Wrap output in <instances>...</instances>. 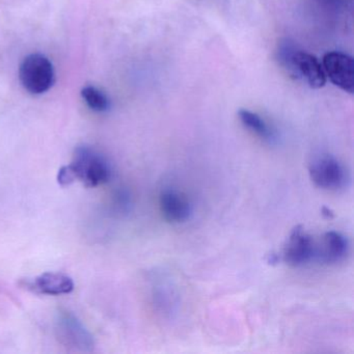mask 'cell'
Segmentation results:
<instances>
[{"label": "cell", "mask_w": 354, "mask_h": 354, "mask_svg": "<svg viewBox=\"0 0 354 354\" xmlns=\"http://www.w3.org/2000/svg\"><path fill=\"white\" fill-rule=\"evenodd\" d=\"M19 80L28 93L42 95L48 92L55 84V68L45 55L32 53L20 64Z\"/></svg>", "instance_id": "3957f363"}, {"label": "cell", "mask_w": 354, "mask_h": 354, "mask_svg": "<svg viewBox=\"0 0 354 354\" xmlns=\"http://www.w3.org/2000/svg\"><path fill=\"white\" fill-rule=\"evenodd\" d=\"M55 323L57 337L66 347L80 352H91L94 349V337L75 315L61 310Z\"/></svg>", "instance_id": "277c9868"}, {"label": "cell", "mask_w": 354, "mask_h": 354, "mask_svg": "<svg viewBox=\"0 0 354 354\" xmlns=\"http://www.w3.org/2000/svg\"><path fill=\"white\" fill-rule=\"evenodd\" d=\"M347 252V240L337 232H327L323 235L321 245L316 246V258L326 264L339 262Z\"/></svg>", "instance_id": "30bf717a"}, {"label": "cell", "mask_w": 354, "mask_h": 354, "mask_svg": "<svg viewBox=\"0 0 354 354\" xmlns=\"http://www.w3.org/2000/svg\"><path fill=\"white\" fill-rule=\"evenodd\" d=\"M316 257V245L312 236L308 235L301 225L294 227L283 248V258L286 264L300 267Z\"/></svg>", "instance_id": "52a82bcc"}, {"label": "cell", "mask_w": 354, "mask_h": 354, "mask_svg": "<svg viewBox=\"0 0 354 354\" xmlns=\"http://www.w3.org/2000/svg\"><path fill=\"white\" fill-rule=\"evenodd\" d=\"M24 287L35 293L44 295H65L74 290V281L69 275L59 272H45L32 279H28Z\"/></svg>", "instance_id": "ba28073f"}, {"label": "cell", "mask_w": 354, "mask_h": 354, "mask_svg": "<svg viewBox=\"0 0 354 354\" xmlns=\"http://www.w3.org/2000/svg\"><path fill=\"white\" fill-rule=\"evenodd\" d=\"M277 260H279V258H277V254H269L268 263H272V264H273V263H277Z\"/></svg>", "instance_id": "5bb4252c"}, {"label": "cell", "mask_w": 354, "mask_h": 354, "mask_svg": "<svg viewBox=\"0 0 354 354\" xmlns=\"http://www.w3.org/2000/svg\"><path fill=\"white\" fill-rule=\"evenodd\" d=\"M238 117L244 127L248 128L250 131L262 140H271L274 136L272 129L258 113H252L248 109H240L238 111Z\"/></svg>", "instance_id": "8fae6325"}, {"label": "cell", "mask_w": 354, "mask_h": 354, "mask_svg": "<svg viewBox=\"0 0 354 354\" xmlns=\"http://www.w3.org/2000/svg\"><path fill=\"white\" fill-rule=\"evenodd\" d=\"M308 171L315 185L322 189H339L345 186L347 181L345 167L337 159L329 155L316 159Z\"/></svg>", "instance_id": "8992f818"}, {"label": "cell", "mask_w": 354, "mask_h": 354, "mask_svg": "<svg viewBox=\"0 0 354 354\" xmlns=\"http://www.w3.org/2000/svg\"><path fill=\"white\" fill-rule=\"evenodd\" d=\"M82 97L86 104L97 113H104L111 107L109 97L96 86H84L82 91Z\"/></svg>", "instance_id": "7c38bea8"}, {"label": "cell", "mask_w": 354, "mask_h": 354, "mask_svg": "<svg viewBox=\"0 0 354 354\" xmlns=\"http://www.w3.org/2000/svg\"><path fill=\"white\" fill-rule=\"evenodd\" d=\"M323 215H325L326 217H333V212L331 210H329L326 207H323L322 208Z\"/></svg>", "instance_id": "4fadbf2b"}, {"label": "cell", "mask_w": 354, "mask_h": 354, "mask_svg": "<svg viewBox=\"0 0 354 354\" xmlns=\"http://www.w3.org/2000/svg\"><path fill=\"white\" fill-rule=\"evenodd\" d=\"M325 76L344 92L353 94L354 64L350 55L339 51L325 53L322 59Z\"/></svg>", "instance_id": "5b68a950"}, {"label": "cell", "mask_w": 354, "mask_h": 354, "mask_svg": "<svg viewBox=\"0 0 354 354\" xmlns=\"http://www.w3.org/2000/svg\"><path fill=\"white\" fill-rule=\"evenodd\" d=\"M277 59L290 75L301 80L310 88H321L326 84L322 64L315 55L300 50L289 41L281 43Z\"/></svg>", "instance_id": "7a4b0ae2"}, {"label": "cell", "mask_w": 354, "mask_h": 354, "mask_svg": "<svg viewBox=\"0 0 354 354\" xmlns=\"http://www.w3.org/2000/svg\"><path fill=\"white\" fill-rule=\"evenodd\" d=\"M163 218L171 223H185L192 214V205L185 194L175 189H165L159 198Z\"/></svg>", "instance_id": "9c48e42d"}, {"label": "cell", "mask_w": 354, "mask_h": 354, "mask_svg": "<svg viewBox=\"0 0 354 354\" xmlns=\"http://www.w3.org/2000/svg\"><path fill=\"white\" fill-rule=\"evenodd\" d=\"M111 171L106 159L92 147L80 146L74 152L73 161L62 167L57 181L62 186L80 181L86 187H97L109 182Z\"/></svg>", "instance_id": "6da1fadb"}]
</instances>
